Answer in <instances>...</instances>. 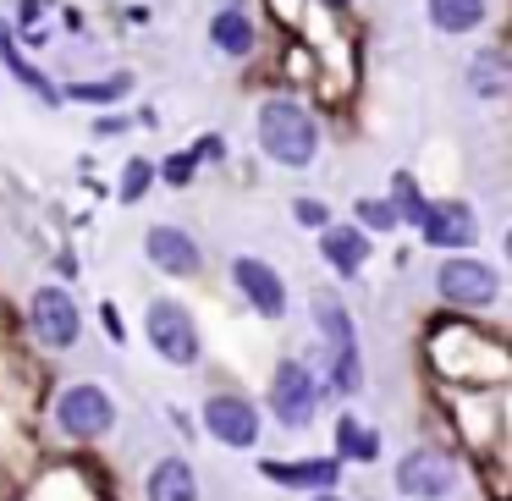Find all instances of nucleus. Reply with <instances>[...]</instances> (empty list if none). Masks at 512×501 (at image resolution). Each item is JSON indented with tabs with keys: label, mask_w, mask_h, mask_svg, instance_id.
Here are the masks:
<instances>
[{
	"label": "nucleus",
	"mask_w": 512,
	"mask_h": 501,
	"mask_svg": "<svg viewBox=\"0 0 512 501\" xmlns=\"http://www.w3.org/2000/svg\"><path fill=\"white\" fill-rule=\"evenodd\" d=\"M149 182H155V166H149V160H127V171H122V204L144 199Z\"/></svg>",
	"instance_id": "4be33fe9"
},
{
	"label": "nucleus",
	"mask_w": 512,
	"mask_h": 501,
	"mask_svg": "<svg viewBox=\"0 0 512 501\" xmlns=\"http://www.w3.org/2000/svg\"><path fill=\"white\" fill-rule=\"evenodd\" d=\"M265 479L287 490H331L342 479V457H303V463H259Z\"/></svg>",
	"instance_id": "ddd939ff"
},
{
	"label": "nucleus",
	"mask_w": 512,
	"mask_h": 501,
	"mask_svg": "<svg viewBox=\"0 0 512 501\" xmlns=\"http://www.w3.org/2000/svg\"><path fill=\"white\" fill-rule=\"evenodd\" d=\"M144 496L149 501H199V479H193V468L182 463V457H160V463L149 468Z\"/></svg>",
	"instance_id": "4468645a"
},
{
	"label": "nucleus",
	"mask_w": 512,
	"mask_h": 501,
	"mask_svg": "<svg viewBox=\"0 0 512 501\" xmlns=\"http://www.w3.org/2000/svg\"><path fill=\"white\" fill-rule=\"evenodd\" d=\"M314 320H320L325 342H331V380H336V391H358V386H364V364H358V336H353L347 309L331 298V292H314Z\"/></svg>",
	"instance_id": "f03ea898"
},
{
	"label": "nucleus",
	"mask_w": 512,
	"mask_h": 501,
	"mask_svg": "<svg viewBox=\"0 0 512 501\" xmlns=\"http://www.w3.org/2000/svg\"><path fill=\"white\" fill-rule=\"evenodd\" d=\"M292 215H298L303 226H314V232H325V226H331V221H325V204H314V199H298V204H292Z\"/></svg>",
	"instance_id": "393cba45"
},
{
	"label": "nucleus",
	"mask_w": 512,
	"mask_h": 501,
	"mask_svg": "<svg viewBox=\"0 0 512 501\" xmlns=\"http://www.w3.org/2000/svg\"><path fill=\"white\" fill-rule=\"evenodd\" d=\"M314 144H320V127H314V116L298 100H270L259 111V149L270 160H281V166H309Z\"/></svg>",
	"instance_id": "f257e3e1"
},
{
	"label": "nucleus",
	"mask_w": 512,
	"mask_h": 501,
	"mask_svg": "<svg viewBox=\"0 0 512 501\" xmlns=\"http://www.w3.org/2000/svg\"><path fill=\"white\" fill-rule=\"evenodd\" d=\"M28 320H34V336L45 347H72V342H78V331H83L78 303H72V292H61V287H39Z\"/></svg>",
	"instance_id": "6e6552de"
},
{
	"label": "nucleus",
	"mask_w": 512,
	"mask_h": 501,
	"mask_svg": "<svg viewBox=\"0 0 512 501\" xmlns=\"http://www.w3.org/2000/svg\"><path fill=\"white\" fill-rule=\"evenodd\" d=\"M0 61L12 67V78H17V83H28V89H34L39 100H56V89L45 83V72H34L23 56H17V45H12V34H6V28H0Z\"/></svg>",
	"instance_id": "aec40b11"
},
{
	"label": "nucleus",
	"mask_w": 512,
	"mask_h": 501,
	"mask_svg": "<svg viewBox=\"0 0 512 501\" xmlns=\"http://www.w3.org/2000/svg\"><path fill=\"white\" fill-rule=\"evenodd\" d=\"M144 254L155 259L166 276H193V270H199V243H193L188 232H177V226H155V232L144 237Z\"/></svg>",
	"instance_id": "f8f14e48"
},
{
	"label": "nucleus",
	"mask_w": 512,
	"mask_h": 501,
	"mask_svg": "<svg viewBox=\"0 0 512 501\" xmlns=\"http://www.w3.org/2000/svg\"><path fill=\"white\" fill-rule=\"evenodd\" d=\"M314 402H320V391H314V375L292 358V364L276 369V380H270V413H276L287 430H303V424L314 419Z\"/></svg>",
	"instance_id": "39448f33"
},
{
	"label": "nucleus",
	"mask_w": 512,
	"mask_h": 501,
	"mask_svg": "<svg viewBox=\"0 0 512 501\" xmlns=\"http://www.w3.org/2000/svg\"><path fill=\"white\" fill-rule=\"evenodd\" d=\"M430 23L441 34H474L485 23V0H430Z\"/></svg>",
	"instance_id": "dca6fc26"
},
{
	"label": "nucleus",
	"mask_w": 512,
	"mask_h": 501,
	"mask_svg": "<svg viewBox=\"0 0 512 501\" xmlns=\"http://www.w3.org/2000/svg\"><path fill=\"white\" fill-rule=\"evenodd\" d=\"M210 39H215L221 56H248V50H254V23H248L243 12H221L210 23Z\"/></svg>",
	"instance_id": "a211bd4d"
},
{
	"label": "nucleus",
	"mask_w": 512,
	"mask_h": 501,
	"mask_svg": "<svg viewBox=\"0 0 512 501\" xmlns=\"http://www.w3.org/2000/svg\"><path fill=\"white\" fill-rule=\"evenodd\" d=\"M166 182H171V188H188V182H193V155L166 160Z\"/></svg>",
	"instance_id": "a878e982"
},
{
	"label": "nucleus",
	"mask_w": 512,
	"mask_h": 501,
	"mask_svg": "<svg viewBox=\"0 0 512 501\" xmlns=\"http://www.w3.org/2000/svg\"><path fill=\"white\" fill-rule=\"evenodd\" d=\"M314 501H342V496H331V490H320V496H314Z\"/></svg>",
	"instance_id": "bb28decb"
},
{
	"label": "nucleus",
	"mask_w": 512,
	"mask_h": 501,
	"mask_svg": "<svg viewBox=\"0 0 512 501\" xmlns=\"http://www.w3.org/2000/svg\"><path fill=\"white\" fill-rule=\"evenodd\" d=\"M468 89L485 94V100H501V94H507V56H501V50H479V56L468 61Z\"/></svg>",
	"instance_id": "f3484780"
},
{
	"label": "nucleus",
	"mask_w": 512,
	"mask_h": 501,
	"mask_svg": "<svg viewBox=\"0 0 512 501\" xmlns=\"http://www.w3.org/2000/svg\"><path fill=\"white\" fill-rule=\"evenodd\" d=\"M391 210H402L408 221H419V210H424V199L413 193V177H397V199H386Z\"/></svg>",
	"instance_id": "5701e85b"
},
{
	"label": "nucleus",
	"mask_w": 512,
	"mask_h": 501,
	"mask_svg": "<svg viewBox=\"0 0 512 501\" xmlns=\"http://www.w3.org/2000/svg\"><path fill=\"white\" fill-rule=\"evenodd\" d=\"M413 226H419V237L430 248H468L479 237V221L468 204H424Z\"/></svg>",
	"instance_id": "9b49d317"
},
{
	"label": "nucleus",
	"mask_w": 512,
	"mask_h": 501,
	"mask_svg": "<svg viewBox=\"0 0 512 501\" xmlns=\"http://www.w3.org/2000/svg\"><path fill=\"white\" fill-rule=\"evenodd\" d=\"M358 215H364L369 226H380V232H386V226H397V210H391L386 199H358Z\"/></svg>",
	"instance_id": "b1692460"
},
{
	"label": "nucleus",
	"mask_w": 512,
	"mask_h": 501,
	"mask_svg": "<svg viewBox=\"0 0 512 501\" xmlns=\"http://www.w3.org/2000/svg\"><path fill=\"white\" fill-rule=\"evenodd\" d=\"M204 430L215 435L221 446H237V452H248V446L259 441V408L248 397H210L204 402Z\"/></svg>",
	"instance_id": "1a4fd4ad"
},
{
	"label": "nucleus",
	"mask_w": 512,
	"mask_h": 501,
	"mask_svg": "<svg viewBox=\"0 0 512 501\" xmlns=\"http://www.w3.org/2000/svg\"><path fill=\"white\" fill-rule=\"evenodd\" d=\"M144 331H149V342H155V353L166 358V364H193V358H199V331H193V314L182 309V303H171V298L149 303Z\"/></svg>",
	"instance_id": "7ed1b4c3"
},
{
	"label": "nucleus",
	"mask_w": 512,
	"mask_h": 501,
	"mask_svg": "<svg viewBox=\"0 0 512 501\" xmlns=\"http://www.w3.org/2000/svg\"><path fill=\"white\" fill-rule=\"evenodd\" d=\"M331 6H342V0H331Z\"/></svg>",
	"instance_id": "cd10ccee"
},
{
	"label": "nucleus",
	"mask_w": 512,
	"mask_h": 501,
	"mask_svg": "<svg viewBox=\"0 0 512 501\" xmlns=\"http://www.w3.org/2000/svg\"><path fill=\"white\" fill-rule=\"evenodd\" d=\"M336 457L369 463V457H380V435H375V430H364L358 419H336Z\"/></svg>",
	"instance_id": "6ab92c4d"
},
{
	"label": "nucleus",
	"mask_w": 512,
	"mask_h": 501,
	"mask_svg": "<svg viewBox=\"0 0 512 501\" xmlns=\"http://www.w3.org/2000/svg\"><path fill=\"white\" fill-rule=\"evenodd\" d=\"M56 424L67 435H105L116 424V408L100 386H67L56 397Z\"/></svg>",
	"instance_id": "0eeeda50"
},
{
	"label": "nucleus",
	"mask_w": 512,
	"mask_h": 501,
	"mask_svg": "<svg viewBox=\"0 0 512 501\" xmlns=\"http://www.w3.org/2000/svg\"><path fill=\"white\" fill-rule=\"evenodd\" d=\"M435 287H441V298L457 303V309H485V303H496L501 281L485 259H446Z\"/></svg>",
	"instance_id": "20e7f679"
},
{
	"label": "nucleus",
	"mask_w": 512,
	"mask_h": 501,
	"mask_svg": "<svg viewBox=\"0 0 512 501\" xmlns=\"http://www.w3.org/2000/svg\"><path fill=\"white\" fill-rule=\"evenodd\" d=\"M320 254L336 265V276H358L364 259H369V243H364V232H353V226H325V232H320Z\"/></svg>",
	"instance_id": "2eb2a0df"
},
{
	"label": "nucleus",
	"mask_w": 512,
	"mask_h": 501,
	"mask_svg": "<svg viewBox=\"0 0 512 501\" xmlns=\"http://www.w3.org/2000/svg\"><path fill=\"white\" fill-rule=\"evenodd\" d=\"M133 89V78L127 72H116V78H100V83H72V100H83V105H111V100H122V94Z\"/></svg>",
	"instance_id": "412c9836"
},
{
	"label": "nucleus",
	"mask_w": 512,
	"mask_h": 501,
	"mask_svg": "<svg viewBox=\"0 0 512 501\" xmlns=\"http://www.w3.org/2000/svg\"><path fill=\"white\" fill-rule=\"evenodd\" d=\"M232 281L237 292L248 298V309H259L265 320H281L287 314V287H281V276L265 265V259H232Z\"/></svg>",
	"instance_id": "9d476101"
},
{
	"label": "nucleus",
	"mask_w": 512,
	"mask_h": 501,
	"mask_svg": "<svg viewBox=\"0 0 512 501\" xmlns=\"http://www.w3.org/2000/svg\"><path fill=\"white\" fill-rule=\"evenodd\" d=\"M397 485H402V496H413V501H441L446 490L457 485V468L446 463V452L419 446V452H408L397 463Z\"/></svg>",
	"instance_id": "423d86ee"
}]
</instances>
